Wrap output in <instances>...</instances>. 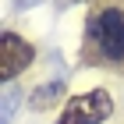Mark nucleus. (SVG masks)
<instances>
[{"mask_svg": "<svg viewBox=\"0 0 124 124\" xmlns=\"http://www.w3.org/2000/svg\"><path fill=\"white\" fill-rule=\"evenodd\" d=\"M85 53L92 64L124 67V4H99L85 21Z\"/></svg>", "mask_w": 124, "mask_h": 124, "instance_id": "obj_1", "label": "nucleus"}, {"mask_svg": "<svg viewBox=\"0 0 124 124\" xmlns=\"http://www.w3.org/2000/svg\"><path fill=\"white\" fill-rule=\"evenodd\" d=\"M32 60H36L32 43H25L18 32H4V36H0V78H4V82L18 78Z\"/></svg>", "mask_w": 124, "mask_h": 124, "instance_id": "obj_3", "label": "nucleus"}, {"mask_svg": "<svg viewBox=\"0 0 124 124\" xmlns=\"http://www.w3.org/2000/svg\"><path fill=\"white\" fill-rule=\"evenodd\" d=\"M60 96H64V85H60V82H53V85H43V92H39V96H32V106H36V110H43V106H50L53 99H60Z\"/></svg>", "mask_w": 124, "mask_h": 124, "instance_id": "obj_4", "label": "nucleus"}, {"mask_svg": "<svg viewBox=\"0 0 124 124\" xmlns=\"http://www.w3.org/2000/svg\"><path fill=\"white\" fill-rule=\"evenodd\" d=\"M106 117H114L110 89H89L64 103V110L57 114V124H103Z\"/></svg>", "mask_w": 124, "mask_h": 124, "instance_id": "obj_2", "label": "nucleus"}]
</instances>
